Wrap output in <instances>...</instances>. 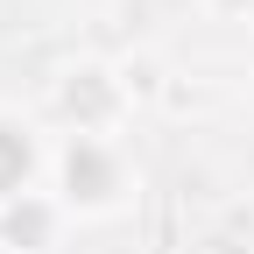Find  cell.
Instances as JSON below:
<instances>
[{
  "label": "cell",
  "instance_id": "cell-2",
  "mask_svg": "<svg viewBox=\"0 0 254 254\" xmlns=\"http://www.w3.org/2000/svg\"><path fill=\"white\" fill-rule=\"evenodd\" d=\"M36 177H43V134H36V120L0 113V205L28 198Z\"/></svg>",
  "mask_w": 254,
  "mask_h": 254
},
{
  "label": "cell",
  "instance_id": "cell-1",
  "mask_svg": "<svg viewBox=\"0 0 254 254\" xmlns=\"http://www.w3.org/2000/svg\"><path fill=\"white\" fill-rule=\"evenodd\" d=\"M57 205L85 212V219L127 205V163H120V148L106 134H71L57 148Z\"/></svg>",
  "mask_w": 254,
  "mask_h": 254
}]
</instances>
